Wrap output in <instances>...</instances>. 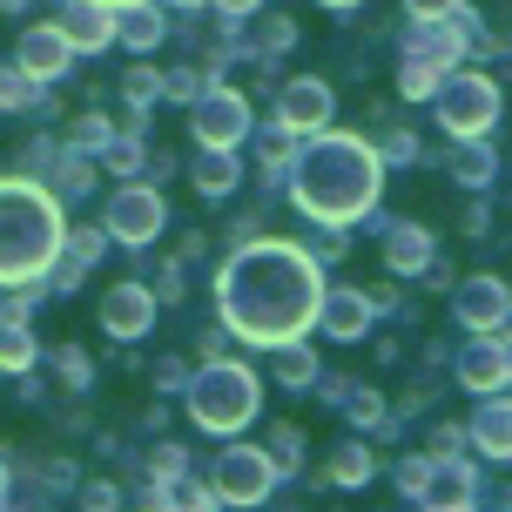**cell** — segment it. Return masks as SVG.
Returning <instances> with one entry per match:
<instances>
[{"label":"cell","mask_w":512,"mask_h":512,"mask_svg":"<svg viewBox=\"0 0 512 512\" xmlns=\"http://www.w3.org/2000/svg\"><path fill=\"white\" fill-rule=\"evenodd\" d=\"M371 203H378V155L351 135L310 142V155L297 162V209L324 216V223H344Z\"/></svg>","instance_id":"2"},{"label":"cell","mask_w":512,"mask_h":512,"mask_svg":"<svg viewBox=\"0 0 512 512\" xmlns=\"http://www.w3.org/2000/svg\"><path fill=\"white\" fill-rule=\"evenodd\" d=\"M384 155H391V162H411L418 142H411V135H384Z\"/></svg>","instance_id":"21"},{"label":"cell","mask_w":512,"mask_h":512,"mask_svg":"<svg viewBox=\"0 0 512 512\" xmlns=\"http://www.w3.org/2000/svg\"><path fill=\"white\" fill-rule=\"evenodd\" d=\"M506 378H512V344H506V337L472 331V344L459 351V384H465V391H499Z\"/></svg>","instance_id":"6"},{"label":"cell","mask_w":512,"mask_h":512,"mask_svg":"<svg viewBox=\"0 0 512 512\" xmlns=\"http://www.w3.org/2000/svg\"><path fill=\"white\" fill-rule=\"evenodd\" d=\"M149 317H155L149 290H115V297H108V331H115V337L149 331Z\"/></svg>","instance_id":"14"},{"label":"cell","mask_w":512,"mask_h":512,"mask_svg":"<svg viewBox=\"0 0 512 512\" xmlns=\"http://www.w3.org/2000/svg\"><path fill=\"white\" fill-rule=\"evenodd\" d=\"M411 14H418V21H445V14H452V7H459V0H405Z\"/></svg>","instance_id":"20"},{"label":"cell","mask_w":512,"mask_h":512,"mask_svg":"<svg viewBox=\"0 0 512 512\" xmlns=\"http://www.w3.org/2000/svg\"><path fill=\"white\" fill-rule=\"evenodd\" d=\"M317 324L351 344V337H364V324H371V304H364L358 290H337V297H324V304H317Z\"/></svg>","instance_id":"10"},{"label":"cell","mask_w":512,"mask_h":512,"mask_svg":"<svg viewBox=\"0 0 512 512\" xmlns=\"http://www.w3.org/2000/svg\"><path fill=\"white\" fill-rule=\"evenodd\" d=\"M364 479H371V459H364L358 445H351V452H337V486H364Z\"/></svg>","instance_id":"18"},{"label":"cell","mask_w":512,"mask_h":512,"mask_svg":"<svg viewBox=\"0 0 512 512\" xmlns=\"http://www.w3.org/2000/svg\"><path fill=\"white\" fill-rule=\"evenodd\" d=\"M189 405H196V418H203L209 432H236L256 411V378L243 364H209L203 378H196V391H189Z\"/></svg>","instance_id":"4"},{"label":"cell","mask_w":512,"mask_h":512,"mask_svg":"<svg viewBox=\"0 0 512 512\" xmlns=\"http://www.w3.org/2000/svg\"><path fill=\"white\" fill-rule=\"evenodd\" d=\"M492 169H499V162H492V155L479 149V135H472V149H459V155H452V176H459V182H472V189H486V182H492Z\"/></svg>","instance_id":"16"},{"label":"cell","mask_w":512,"mask_h":512,"mask_svg":"<svg viewBox=\"0 0 512 512\" xmlns=\"http://www.w3.org/2000/svg\"><path fill=\"white\" fill-rule=\"evenodd\" d=\"M384 256H391V270H425V263H432V236L425 230H391L384 236Z\"/></svg>","instance_id":"15"},{"label":"cell","mask_w":512,"mask_h":512,"mask_svg":"<svg viewBox=\"0 0 512 512\" xmlns=\"http://www.w3.org/2000/svg\"><path fill=\"white\" fill-rule=\"evenodd\" d=\"M512 310V290L499 277H472L459 283V324L465 331H499V317Z\"/></svg>","instance_id":"7"},{"label":"cell","mask_w":512,"mask_h":512,"mask_svg":"<svg viewBox=\"0 0 512 512\" xmlns=\"http://www.w3.org/2000/svg\"><path fill=\"white\" fill-rule=\"evenodd\" d=\"M216 486H223V499H263L270 492V459L263 452H230V459L216 465Z\"/></svg>","instance_id":"8"},{"label":"cell","mask_w":512,"mask_h":512,"mask_svg":"<svg viewBox=\"0 0 512 512\" xmlns=\"http://www.w3.org/2000/svg\"><path fill=\"white\" fill-rule=\"evenodd\" d=\"M499 331H506V344H512V310H506V317H499Z\"/></svg>","instance_id":"22"},{"label":"cell","mask_w":512,"mask_h":512,"mask_svg":"<svg viewBox=\"0 0 512 512\" xmlns=\"http://www.w3.org/2000/svg\"><path fill=\"white\" fill-rule=\"evenodd\" d=\"M472 445L486 459H512V398H492L479 418H472Z\"/></svg>","instance_id":"12"},{"label":"cell","mask_w":512,"mask_h":512,"mask_svg":"<svg viewBox=\"0 0 512 512\" xmlns=\"http://www.w3.org/2000/svg\"><path fill=\"white\" fill-rule=\"evenodd\" d=\"M283 122L290 128L331 122V88H324V81H290V88H283Z\"/></svg>","instance_id":"11"},{"label":"cell","mask_w":512,"mask_h":512,"mask_svg":"<svg viewBox=\"0 0 512 512\" xmlns=\"http://www.w3.org/2000/svg\"><path fill=\"white\" fill-rule=\"evenodd\" d=\"M324 7H358V0H324Z\"/></svg>","instance_id":"23"},{"label":"cell","mask_w":512,"mask_h":512,"mask_svg":"<svg viewBox=\"0 0 512 512\" xmlns=\"http://www.w3.org/2000/svg\"><path fill=\"white\" fill-rule=\"evenodd\" d=\"M432 102H438L445 135L472 142V135H486V128L499 122V81H492V75H445Z\"/></svg>","instance_id":"5"},{"label":"cell","mask_w":512,"mask_h":512,"mask_svg":"<svg viewBox=\"0 0 512 512\" xmlns=\"http://www.w3.org/2000/svg\"><path fill=\"white\" fill-rule=\"evenodd\" d=\"M250 128V108L236 102V95H209L203 108H196V135H203L209 149H223V142H236Z\"/></svg>","instance_id":"9"},{"label":"cell","mask_w":512,"mask_h":512,"mask_svg":"<svg viewBox=\"0 0 512 512\" xmlns=\"http://www.w3.org/2000/svg\"><path fill=\"white\" fill-rule=\"evenodd\" d=\"M155 230H162V209H155V196L128 189L122 203H115V236H128V243H149Z\"/></svg>","instance_id":"13"},{"label":"cell","mask_w":512,"mask_h":512,"mask_svg":"<svg viewBox=\"0 0 512 512\" xmlns=\"http://www.w3.org/2000/svg\"><path fill=\"white\" fill-rule=\"evenodd\" d=\"M223 7H256V0H223Z\"/></svg>","instance_id":"24"},{"label":"cell","mask_w":512,"mask_h":512,"mask_svg":"<svg viewBox=\"0 0 512 512\" xmlns=\"http://www.w3.org/2000/svg\"><path fill=\"white\" fill-rule=\"evenodd\" d=\"M61 61H68V48H61V34H34V41H27V68H41V75H54Z\"/></svg>","instance_id":"17"},{"label":"cell","mask_w":512,"mask_h":512,"mask_svg":"<svg viewBox=\"0 0 512 512\" xmlns=\"http://www.w3.org/2000/svg\"><path fill=\"white\" fill-rule=\"evenodd\" d=\"M324 304V283H317V263L290 243H263V250H243L223 270V310L230 324L256 344H283L297 337Z\"/></svg>","instance_id":"1"},{"label":"cell","mask_w":512,"mask_h":512,"mask_svg":"<svg viewBox=\"0 0 512 512\" xmlns=\"http://www.w3.org/2000/svg\"><path fill=\"white\" fill-rule=\"evenodd\" d=\"M54 223L48 196H27V189H0V277H27V270H41L54 250Z\"/></svg>","instance_id":"3"},{"label":"cell","mask_w":512,"mask_h":512,"mask_svg":"<svg viewBox=\"0 0 512 512\" xmlns=\"http://www.w3.org/2000/svg\"><path fill=\"white\" fill-rule=\"evenodd\" d=\"M196 182H209V189H230V182H236L230 155H209V162H196Z\"/></svg>","instance_id":"19"}]
</instances>
